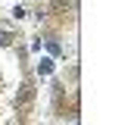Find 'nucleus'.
<instances>
[{
  "label": "nucleus",
  "instance_id": "f03ea898",
  "mask_svg": "<svg viewBox=\"0 0 134 125\" xmlns=\"http://www.w3.org/2000/svg\"><path fill=\"white\" fill-rule=\"evenodd\" d=\"M0 44H13V34L9 31H0Z\"/></svg>",
  "mask_w": 134,
  "mask_h": 125
},
{
  "label": "nucleus",
  "instance_id": "f257e3e1",
  "mask_svg": "<svg viewBox=\"0 0 134 125\" xmlns=\"http://www.w3.org/2000/svg\"><path fill=\"white\" fill-rule=\"evenodd\" d=\"M31 94H34L31 85H22V91H19V97H16V106H25V103L31 100Z\"/></svg>",
  "mask_w": 134,
  "mask_h": 125
}]
</instances>
